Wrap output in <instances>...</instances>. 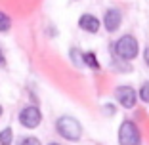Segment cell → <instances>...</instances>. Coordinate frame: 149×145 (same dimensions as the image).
<instances>
[{"mask_svg":"<svg viewBox=\"0 0 149 145\" xmlns=\"http://www.w3.org/2000/svg\"><path fill=\"white\" fill-rule=\"evenodd\" d=\"M140 97H141V101H143V103H149V80L141 84V88H140Z\"/></svg>","mask_w":149,"mask_h":145,"instance_id":"11","label":"cell"},{"mask_svg":"<svg viewBox=\"0 0 149 145\" xmlns=\"http://www.w3.org/2000/svg\"><path fill=\"white\" fill-rule=\"evenodd\" d=\"M136 99H138V94L134 92V88H130V86H118L117 88V101L124 109H132L136 105Z\"/></svg>","mask_w":149,"mask_h":145,"instance_id":"5","label":"cell"},{"mask_svg":"<svg viewBox=\"0 0 149 145\" xmlns=\"http://www.w3.org/2000/svg\"><path fill=\"white\" fill-rule=\"evenodd\" d=\"M4 63V56H2V50H0V65Z\"/></svg>","mask_w":149,"mask_h":145,"instance_id":"14","label":"cell"},{"mask_svg":"<svg viewBox=\"0 0 149 145\" xmlns=\"http://www.w3.org/2000/svg\"><path fill=\"white\" fill-rule=\"evenodd\" d=\"M12 128H4V130H0V145H12Z\"/></svg>","mask_w":149,"mask_h":145,"instance_id":"9","label":"cell"},{"mask_svg":"<svg viewBox=\"0 0 149 145\" xmlns=\"http://www.w3.org/2000/svg\"><path fill=\"white\" fill-rule=\"evenodd\" d=\"M19 122L25 128H36L42 122V113H40L38 107H25V109L19 113Z\"/></svg>","mask_w":149,"mask_h":145,"instance_id":"4","label":"cell"},{"mask_svg":"<svg viewBox=\"0 0 149 145\" xmlns=\"http://www.w3.org/2000/svg\"><path fill=\"white\" fill-rule=\"evenodd\" d=\"M2 113H4V109H2V105H0V117H2Z\"/></svg>","mask_w":149,"mask_h":145,"instance_id":"15","label":"cell"},{"mask_svg":"<svg viewBox=\"0 0 149 145\" xmlns=\"http://www.w3.org/2000/svg\"><path fill=\"white\" fill-rule=\"evenodd\" d=\"M141 136L138 126L132 120H124L118 128V143L120 145H140Z\"/></svg>","mask_w":149,"mask_h":145,"instance_id":"3","label":"cell"},{"mask_svg":"<svg viewBox=\"0 0 149 145\" xmlns=\"http://www.w3.org/2000/svg\"><path fill=\"white\" fill-rule=\"evenodd\" d=\"M82 61L86 63L90 69H100V63H97V59H96V53H92V52L82 53Z\"/></svg>","mask_w":149,"mask_h":145,"instance_id":"8","label":"cell"},{"mask_svg":"<svg viewBox=\"0 0 149 145\" xmlns=\"http://www.w3.org/2000/svg\"><path fill=\"white\" fill-rule=\"evenodd\" d=\"M138 50H140L138 48V40L132 35H124L115 42V53L124 61H132L138 56Z\"/></svg>","mask_w":149,"mask_h":145,"instance_id":"2","label":"cell"},{"mask_svg":"<svg viewBox=\"0 0 149 145\" xmlns=\"http://www.w3.org/2000/svg\"><path fill=\"white\" fill-rule=\"evenodd\" d=\"M48 145H59V143H48Z\"/></svg>","mask_w":149,"mask_h":145,"instance_id":"16","label":"cell"},{"mask_svg":"<svg viewBox=\"0 0 149 145\" xmlns=\"http://www.w3.org/2000/svg\"><path fill=\"white\" fill-rule=\"evenodd\" d=\"M143 61H145V65L149 67V48L143 50Z\"/></svg>","mask_w":149,"mask_h":145,"instance_id":"13","label":"cell"},{"mask_svg":"<svg viewBox=\"0 0 149 145\" xmlns=\"http://www.w3.org/2000/svg\"><path fill=\"white\" fill-rule=\"evenodd\" d=\"M10 27H12V19L4 12H0V33H8Z\"/></svg>","mask_w":149,"mask_h":145,"instance_id":"10","label":"cell"},{"mask_svg":"<svg viewBox=\"0 0 149 145\" xmlns=\"http://www.w3.org/2000/svg\"><path fill=\"white\" fill-rule=\"evenodd\" d=\"M79 27L82 29V31L90 33V35H96V33L100 31V19H97L96 15L84 13V15H80V19H79Z\"/></svg>","mask_w":149,"mask_h":145,"instance_id":"7","label":"cell"},{"mask_svg":"<svg viewBox=\"0 0 149 145\" xmlns=\"http://www.w3.org/2000/svg\"><path fill=\"white\" fill-rule=\"evenodd\" d=\"M19 145H40V139H36V137H25V139H21Z\"/></svg>","mask_w":149,"mask_h":145,"instance_id":"12","label":"cell"},{"mask_svg":"<svg viewBox=\"0 0 149 145\" xmlns=\"http://www.w3.org/2000/svg\"><path fill=\"white\" fill-rule=\"evenodd\" d=\"M120 23H123V15H120V12L115 8L107 10L105 15H103V27H105L109 33H115L120 27Z\"/></svg>","mask_w":149,"mask_h":145,"instance_id":"6","label":"cell"},{"mask_svg":"<svg viewBox=\"0 0 149 145\" xmlns=\"http://www.w3.org/2000/svg\"><path fill=\"white\" fill-rule=\"evenodd\" d=\"M56 130L61 137H65L69 141H79L80 136H82V126L73 117H61V119H57Z\"/></svg>","mask_w":149,"mask_h":145,"instance_id":"1","label":"cell"}]
</instances>
